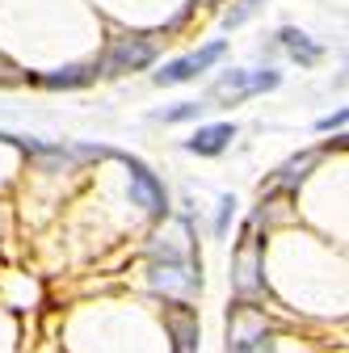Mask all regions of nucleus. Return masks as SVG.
Wrapping results in <instances>:
<instances>
[{
	"mask_svg": "<svg viewBox=\"0 0 349 353\" xmlns=\"http://www.w3.org/2000/svg\"><path fill=\"white\" fill-rule=\"evenodd\" d=\"M156 59V42L148 34H122L114 38L106 55L97 59V76H126V72H143Z\"/></svg>",
	"mask_w": 349,
	"mask_h": 353,
	"instance_id": "obj_1",
	"label": "nucleus"
},
{
	"mask_svg": "<svg viewBox=\"0 0 349 353\" xmlns=\"http://www.w3.org/2000/svg\"><path fill=\"white\" fill-rule=\"evenodd\" d=\"M270 336L274 332H270L266 312L252 307V303H236L232 316H228V349L223 353H248V349H257L261 341H270Z\"/></svg>",
	"mask_w": 349,
	"mask_h": 353,
	"instance_id": "obj_2",
	"label": "nucleus"
},
{
	"mask_svg": "<svg viewBox=\"0 0 349 353\" xmlns=\"http://www.w3.org/2000/svg\"><path fill=\"white\" fill-rule=\"evenodd\" d=\"M232 286L240 294V303H252L257 294H266V278H261V244L252 236V228L244 232L240 248H236V274H232Z\"/></svg>",
	"mask_w": 349,
	"mask_h": 353,
	"instance_id": "obj_3",
	"label": "nucleus"
},
{
	"mask_svg": "<svg viewBox=\"0 0 349 353\" xmlns=\"http://www.w3.org/2000/svg\"><path fill=\"white\" fill-rule=\"evenodd\" d=\"M110 156H118V160L126 164V172H130V198H135L148 214H164V210H168V194H164V185H160V176H156L143 160H135V156H122V152H110Z\"/></svg>",
	"mask_w": 349,
	"mask_h": 353,
	"instance_id": "obj_4",
	"label": "nucleus"
},
{
	"mask_svg": "<svg viewBox=\"0 0 349 353\" xmlns=\"http://www.w3.org/2000/svg\"><path fill=\"white\" fill-rule=\"evenodd\" d=\"M223 51H228V42H223V38H215V42H206L202 51H190V55H181V59L164 63V68L156 72V84H186V80L202 76L210 63H219V59H223Z\"/></svg>",
	"mask_w": 349,
	"mask_h": 353,
	"instance_id": "obj_5",
	"label": "nucleus"
},
{
	"mask_svg": "<svg viewBox=\"0 0 349 353\" xmlns=\"http://www.w3.org/2000/svg\"><path fill=\"white\" fill-rule=\"evenodd\" d=\"M282 76L274 68H261V72H228L219 84H215V97H228L232 101H244V97H257V93H270V88H278Z\"/></svg>",
	"mask_w": 349,
	"mask_h": 353,
	"instance_id": "obj_6",
	"label": "nucleus"
},
{
	"mask_svg": "<svg viewBox=\"0 0 349 353\" xmlns=\"http://www.w3.org/2000/svg\"><path fill=\"white\" fill-rule=\"evenodd\" d=\"M232 139H236V126L232 122H215V126H198L194 139H186V148L194 156H219V152L232 148Z\"/></svg>",
	"mask_w": 349,
	"mask_h": 353,
	"instance_id": "obj_7",
	"label": "nucleus"
},
{
	"mask_svg": "<svg viewBox=\"0 0 349 353\" xmlns=\"http://www.w3.org/2000/svg\"><path fill=\"white\" fill-rule=\"evenodd\" d=\"M97 80V63H76V68H59V72H47V76H34V84L42 88H84Z\"/></svg>",
	"mask_w": 349,
	"mask_h": 353,
	"instance_id": "obj_8",
	"label": "nucleus"
},
{
	"mask_svg": "<svg viewBox=\"0 0 349 353\" xmlns=\"http://www.w3.org/2000/svg\"><path fill=\"white\" fill-rule=\"evenodd\" d=\"M278 42H282V47H286L299 63H308V68L320 59V47H316V42L303 34V30H295V26H282V30H278Z\"/></svg>",
	"mask_w": 349,
	"mask_h": 353,
	"instance_id": "obj_9",
	"label": "nucleus"
},
{
	"mask_svg": "<svg viewBox=\"0 0 349 353\" xmlns=\"http://www.w3.org/2000/svg\"><path fill=\"white\" fill-rule=\"evenodd\" d=\"M316 164V152H303V156H295V160H286L282 168H278V176H274V190H290V185H299L303 176H308V168Z\"/></svg>",
	"mask_w": 349,
	"mask_h": 353,
	"instance_id": "obj_10",
	"label": "nucleus"
},
{
	"mask_svg": "<svg viewBox=\"0 0 349 353\" xmlns=\"http://www.w3.org/2000/svg\"><path fill=\"white\" fill-rule=\"evenodd\" d=\"M257 5H261V0H240V9H232V13L223 17V26H228V30H236V26H244V21L252 17V9H257Z\"/></svg>",
	"mask_w": 349,
	"mask_h": 353,
	"instance_id": "obj_11",
	"label": "nucleus"
},
{
	"mask_svg": "<svg viewBox=\"0 0 349 353\" xmlns=\"http://www.w3.org/2000/svg\"><path fill=\"white\" fill-rule=\"evenodd\" d=\"M198 114H202L198 101H181L177 110H168V114H164V122H190V118H198Z\"/></svg>",
	"mask_w": 349,
	"mask_h": 353,
	"instance_id": "obj_12",
	"label": "nucleus"
},
{
	"mask_svg": "<svg viewBox=\"0 0 349 353\" xmlns=\"http://www.w3.org/2000/svg\"><path fill=\"white\" fill-rule=\"evenodd\" d=\"M332 126H345V110H337V114L320 118V130H332Z\"/></svg>",
	"mask_w": 349,
	"mask_h": 353,
	"instance_id": "obj_13",
	"label": "nucleus"
},
{
	"mask_svg": "<svg viewBox=\"0 0 349 353\" xmlns=\"http://www.w3.org/2000/svg\"><path fill=\"white\" fill-rule=\"evenodd\" d=\"M248 353H274V336H270V341H261V345H257V349H248Z\"/></svg>",
	"mask_w": 349,
	"mask_h": 353,
	"instance_id": "obj_14",
	"label": "nucleus"
}]
</instances>
